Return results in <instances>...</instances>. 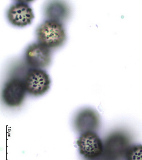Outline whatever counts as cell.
<instances>
[{"label": "cell", "mask_w": 142, "mask_h": 160, "mask_svg": "<svg viewBox=\"0 0 142 160\" xmlns=\"http://www.w3.org/2000/svg\"><path fill=\"white\" fill-rule=\"evenodd\" d=\"M77 144L80 154L90 159L99 157L103 152L102 141L94 132L82 133L77 141Z\"/></svg>", "instance_id": "cell-4"}, {"label": "cell", "mask_w": 142, "mask_h": 160, "mask_svg": "<svg viewBox=\"0 0 142 160\" xmlns=\"http://www.w3.org/2000/svg\"><path fill=\"white\" fill-rule=\"evenodd\" d=\"M7 17L12 25L18 27H24L32 23L34 15L32 8L27 3L18 1L9 8Z\"/></svg>", "instance_id": "cell-6"}, {"label": "cell", "mask_w": 142, "mask_h": 160, "mask_svg": "<svg viewBox=\"0 0 142 160\" xmlns=\"http://www.w3.org/2000/svg\"><path fill=\"white\" fill-rule=\"evenodd\" d=\"M23 80L27 92L33 96L43 95L51 86L49 75L42 69L32 68L28 70Z\"/></svg>", "instance_id": "cell-2"}, {"label": "cell", "mask_w": 142, "mask_h": 160, "mask_svg": "<svg viewBox=\"0 0 142 160\" xmlns=\"http://www.w3.org/2000/svg\"><path fill=\"white\" fill-rule=\"evenodd\" d=\"M25 57L29 66L32 68L42 69L51 63V50L40 43H33L27 48Z\"/></svg>", "instance_id": "cell-5"}, {"label": "cell", "mask_w": 142, "mask_h": 160, "mask_svg": "<svg viewBox=\"0 0 142 160\" xmlns=\"http://www.w3.org/2000/svg\"><path fill=\"white\" fill-rule=\"evenodd\" d=\"M36 35L38 42L51 50L62 46L66 39L62 23L49 20L37 28Z\"/></svg>", "instance_id": "cell-1"}, {"label": "cell", "mask_w": 142, "mask_h": 160, "mask_svg": "<svg viewBox=\"0 0 142 160\" xmlns=\"http://www.w3.org/2000/svg\"><path fill=\"white\" fill-rule=\"evenodd\" d=\"M70 13L69 8L66 3L60 1H53L48 3L45 14L49 20L62 23L66 20Z\"/></svg>", "instance_id": "cell-8"}, {"label": "cell", "mask_w": 142, "mask_h": 160, "mask_svg": "<svg viewBox=\"0 0 142 160\" xmlns=\"http://www.w3.org/2000/svg\"><path fill=\"white\" fill-rule=\"evenodd\" d=\"M26 92L23 79L14 77L7 81L3 86L2 100L9 107H18L24 101Z\"/></svg>", "instance_id": "cell-3"}, {"label": "cell", "mask_w": 142, "mask_h": 160, "mask_svg": "<svg viewBox=\"0 0 142 160\" xmlns=\"http://www.w3.org/2000/svg\"><path fill=\"white\" fill-rule=\"evenodd\" d=\"M74 124L76 130L81 134L94 132L100 124V117L94 110L86 108L78 113L75 118Z\"/></svg>", "instance_id": "cell-7"}, {"label": "cell", "mask_w": 142, "mask_h": 160, "mask_svg": "<svg viewBox=\"0 0 142 160\" xmlns=\"http://www.w3.org/2000/svg\"><path fill=\"white\" fill-rule=\"evenodd\" d=\"M125 158L126 160H142V145H134L128 148Z\"/></svg>", "instance_id": "cell-9"}]
</instances>
